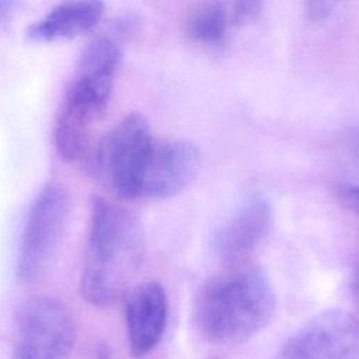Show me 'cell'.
Here are the masks:
<instances>
[{
    "label": "cell",
    "instance_id": "6da1fadb",
    "mask_svg": "<svg viewBox=\"0 0 359 359\" xmlns=\"http://www.w3.org/2000/svg\"><path fill=\"white\" fill-rule=\"evenodd\" d=\"M144 251V231L137 216L122 205L94 198L80 280L83 297L97 307L112 304L142 265Z\"/></svg>",
    "mask_w": 359,
    "mask_h": 359
},
{
    "label": "cell",
    "instance_id": "7a4b0ae2",
    "mask_svg": "<svg viewBox=\"0 0 359 359\" xmlns=\"http://www.w3.org/2000/svg\"><path fill=\"white\" fill-rule=\"evenodd\" d=\"M273 313V287L265 272L251 264L231 265L208 280L195 309L202 335L220 345L248 341L269 324Z\"/></svg>",
    "mask_w": 359,
    "mask_h": 359
},
{
    "label": "cell",
    "instance_id": "3957f363",
    "mask_svg": "<svg viewBox=\"0 0 359 359\" xmlns=\"http://www.w3.org/2000/svg\"><path fill=\"white\" fill-rule=\"evenodd\" d=\"M121 60V45L108 36L95 38L83 50L65 88L55 122V146L63 160H79L90 149Z\"/></svg>",
    "mask_w": 359,
    "mask_h": 359
},
{
    "label": "cell",
    "instance_id": "277c9868",
    "mask_svg": "<svg viewBox=\"0 0 359 359\" xmlns=\"http://www.w3.org/2000/svg\"><path fill=\"white\" fill-rule=\"evenodd\" d=\"M153 142L154 136L146 116L132 112L123 116L100 143L94 156V168L114 195L137 199Z\"/></svg>",
    "mask_w": 359,
    "mask_h": 359
},
{
    "label": "cell",
    "instance_id": "5b68a950",
    "mask_svg": "<svg viewBox=\"0 0 359 359\" xmlns=\"http://www.w3.org/2000/svg\"><path fill=\"white\" fill-rule=\"evenodd\" d=\"M74 339L69 309L52 296H31L17 313L13 359H69Z\"/></svg>",
    "mask_w": 359,
    "mask_h": 359
},
{
    "label": "cell",
    "instance_id": "8992f818",
    "mask_svg": "<svg viewBox=\"0 0 359 359\" xmlns=\"http://www.w3.org/2000/svg\"><path fill=\"white\" fill-rule=\"evenodd\" d=\"M67 219V196L62 187H45L34 201L17 259V276L31 283L41 279L52 265Z\"/></svg>",
    "mask_w": 359,
    "mask_h": 359
},
{
    "label": "cell",
    "instance_id": "52a82bcc",
    "mask_svg": "<svg viewBox=\"0 0 359 359\" xmlns=\"http://www.w3.org/2000/svg\"><path fill=\"white\" fill-rule=\"evenodd\" d=\"M273 359H359V318L346 310H325L292 334Z\"/></svg>",
    "mask_w": 359,
    "mask_h": 359
},
{
    "label": "cell",
    "instance_id": "ba28073f",
    "mask_svg": "<svg viewBox=\"0 0 359 359\" xmlns=\"http://www.w3.org/2000/svg\"><path fill=\"white\" fill-rule=\"evenodd\" d=\"M199 149L184 139L154 137L137 199H164L182 192L198 175Z\"/></svg>",
    "mask_w": 359,
    "mask_h": 359
},
{
    "label": "cell",
    "instance_id": "9c48e42d",
    "mask_svg": "<svg viewBox=\"0 0 359 359\" xmlns=\"http://www.w3.org/2000/svg\"><path fill=\"white\" fill-rule=\"evenodd\" d=\"M273 223L272 205L264 195L244 201L216 230L212 248L215 255L230 265L243 264L268 237Z\"/></svg>",
    "mask_w": 359,
    "mask_h": 359
},
{
    "label": "cell",
    "instance_id": "30bf717a",
    "mask_svg": "<svg viewBox=\"0 0 359 359\" xmlns=\"http://www.w3.org/2000/svg\"><path fill=\"white\" fill-rule=\"evenodd\" d=\"M126 331L130 353L147 355L160 342L168 318V299L164 287L154 280L136 285L126 297Z\"/></svg>",
    "mask_w": 359,
    "mask_h": 359
},
{
    "label": "cell",
    "instance_id": "8fae6325",
    "mask_svg": "<svg viewBox=\"0 0 359 359\" xmlns=\"http://www.w3.org/2000/svg\"><path fill=\"white\" fill-rule=\"evenodd\" d=\"M104 13L100 1H65L27 28V38L35 42L72 39L91 31Z\"/></svg>",
    "mask_w": 359,
    "mask_h": 359
},
{
    "label": "cell",
    "instance_id": "7c38bea8",
    "mask_svg": "<svg viewBox=\"0 0 359 359\" xmlns=\"http://www.w3.org/2000/svg\"><path fill=\"white\" fill-rule=\"evenodd\" d=\"M231 25L230 6L212 1L196 6L185 20V35L202 46H220L224 43Z\"/></svg>",
    "mask_w": 359,
    "mask_h": 359
},
{
    "label": "cell",
    "instance_id": "4fadbf2b",
    "mask_svg": "<svg viewBox=\"0 0 359 359\" xmlns=\"http://www.w3.org/2000/svg\"><path fill=\"white\" fill-rule=\"evenodd\" d=\"M262 3L259 1H237L230 6L231 24L244 25L255 21L261 14Z\"/></svg>",
    "mask_w": 359,
    "mask_h": 359
},
{
    "label": "cell",
    "instance_id": "5bb4252c",
    "mask_svg": "<svg viewBox=\"0 0 359 359\" xmlns=\"http://www.w3.org/2000/svg\"><path fill=\"white\" fill-rule=\"evenodd\" d=\"M335 3L331 1H309L304 4V13L310 21H323L334 10Z\"/></svg>",
    "mask_w": 359,
    "mask_h": 359
},
{
    "label": "cell",
    "instance_id": "9a60e30c",
    "mask_svg": "<svg viewBox=\"0 0 359 359\" xmlns=\"http://www.w3.org/2000/svg\"><path fill=\"white\" fill-rule=\"evenodd\" d=\"M339 201L349 212L359 216V185H348L341 188Z\"/></svg>",
    "mask_w": 359,
    "mask_h": 359
},
{
    "label": "cell",
    "instance_id": "2e32d148",
    "mask_svg": "<svg viewBox=\"0 0 359 359\" xmlns=\"http://www.w3.org/2000/svg\"><path fill=\"white\" fill-rule=\"evenodd\" d=\"M352 293L353 297L356 300V304L359 306V252L355 261V266H353V275H352Z\"/></svg>",
    "mask_w": 359,
    "mask_h": 359
},
{
    "label": "cell",
    "instance_id": "e0dca14e",
    "mask_svg": "<svg viewBox=\"0 0 359 359\" xmlns=\"http://www.w3.org/2000/svg\"><path fill=\"white\" fill-rule=\"evenodd\" d=\"M10 7H11L10 3H3V1H0V20H1V17H3L4 14L8 13V8H10Z\"/></svg>",
    "mask_w": 359,
    "mask_h": 359
}]
</instances>
